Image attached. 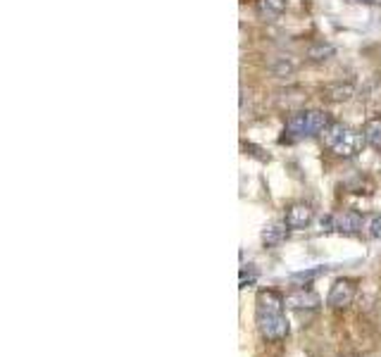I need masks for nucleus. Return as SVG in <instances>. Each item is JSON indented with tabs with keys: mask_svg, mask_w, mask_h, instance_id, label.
Listing matches in <instances>:
<instances>
[{
	"mask_svg": "<svg viewBox=\"0 0 381 357\" xmlns=\"http://www.w3.org/2000/svg\"><path fill=\"white\" fill-rule=\"evenodd\" d=\"M355 295H358V281L355 279H336L327 295V305L332 310H345L353 305Z\"/></svg>",
	"mask_w": 381,
	"mask_h": 357,
	"instance_id": "3",
	"label": "nucleus"
},
{
	"mask_svg": "<svg viewBox=\"0 0 381 357\" xmlns=\"http://www.w3.org/2000/svg\"><path fill=\"white\" fill-rule=\"evenodd\" d=\"M286 134L296 136V139H303V136H308V112H298V115L288 117Z\"/></svg>",
	"mask_w": 381,
	"mask_h": 357,
	"instance_id": "13",
	"label": "nucleus"
},
{
	"mask_svg": "<svg viewBox=\"0 0 381 357\" xmlns=\"http://www.w3.org/2000/svg\"><path fill=\"white\" fill-rule=\"evenodd\" d=\"M362 231H367L369 238H377L381 236V214H369V217H365V227Z\"/></svg>",
	"mask_w": 381,
	"mask_h": 357,
	"instance_id": "14",
	"label": "nucleus"
},
{
	"mask_svg": "<svg viewBox=\"0 0 381 357\" xmlns=\"http://www.w3.org/2000/svg\"><path fill=\"white\" fill-rule=\"evenodd\" d=\"M312 207L308 203H293V205L286 207V214H284V224L288 229H305L310 222H312Z\"/></svg>",
	"mask_w": 381,
	"mask_h": 357,
	"instance_id": "5",
	"label": "nucleus"
},
{
	"mask_svg": "<svg viewBox=\"0 0 381 357\" xmlns=\"http://www.w3.org/2000/svg\"><path fill=\"white\" fill-rule=\"evenodd\" d=\"M255 312L257 314H277V312H284V308H286V303H284V295H279L277 290L267 288V290H260L255 298Z\"/></svg>",
	"mask_w": 381,
	"mask_h": 357,
	"instance_id": "6",
	"label": "nucleus"
},
{
	"mask_svg": "<svg viewBox=\"0 0 381 357\" xmlns=\"http://www.w3.org/2000/svg\"><path fill=\"white\" fill-rule=\"evenodd\" d=\"M286 236H288L286 224H269L265 231H262V243L267 248H272V246H279L281 241H286Z\"/></svg>",
	"mask_w": 381,
	"mask_h": 357,
	"instance_id": "11",
	"label": "nucleus"
},
{
	"mask_svg": "<svg viewBox=\"0 0 381 357\" xmlns=\"http://www.w3.org/2000/svg\"><path fill=\"white\" fill-rule=\"evenodd\" d=\"M355 95V86L348 84V81H334V84L322 86V98L329 100V103H348Z\"/></svg>",
	"mask_w": 381,
	"mask_h": 357,
	"instance_id": "8",
	"label": "nucleus"
},
{
	"mask_svg": "<svg viewBox=\"0 0 381 357\" xmlns=\"http://www.w3.org/2000/svg\"><path fill=\"white\" fill-rule=\"evenodd\" d=\"M286 12V0H257V14L265 19H277Z\"/></svg>",
	"mask_w": 381,
	"mask_h": 357,
	"instance_id": "10",
	"label": "nucleus"
},
{
	"mask_svg": "<svg viewBox=\"0 0 381 357\" xmlns=\"http://www.w3.org/2000/svg\"><path fill=\"white\" fill-rule=\"evenodd\" d=\"M255 324H257V331H260V336L265 341H284L288 336V331H291L288 319L284 312H277V314H257L255 312Z\"/></svg>",
	"mask_w": 381,
	"mask_h": 357,
	"instance_id": "2",
	"label": "nucleus"
},
{
	"mask_svg": "<svg viewBox=\"0 0 381 357\" xmlns=\"http://www.w3.org/2000/svg\"><path fill=\"white\" fill-rule=\"evenodd\" d=\"M332 124L327 112L322 110H310L308 112V136H319L324 134V129Z\"/></svg>",
	"mask_w": 381,
	"mask_h": 357,
	"instance_id": "9",
	"label": "nucleus"
},
{
	"mask_svg": "<svg viewBox=\"0 0 381 357\" xmlns=\"http://www.w3.org/2000/svg\"><path fill=\"white\" fill-rule=\"evenodd\" d=\"M360 3H367V5H374V3H379V0H360Z\"/></svg>",
	"mask_w": 381,
	"mask_h": 357,
	"instance_id": "16",
	"label": "nucleus"
},
{
	"mask_svg": "<svg viewBox=\"0 0 381 357\" xmlns=\"http://www.w3.org/2000/svg\"><path fill=\"white\" fill-rule=\"evenodd\" d=\"M332 229L338 233H345V236H350V233H360L365 227V217L360 212L355 210H343V212H336L332 219Z\"/></svg>",
	"mask_w": 381,
	"mask_h": 357,
	"instance_id": "4",
	"label": "nucleus"
},
{
	"mask_svg": "<svg viewBox=\"0 0 381 357\" xmlns=\"http://www.w3.org/2000/svg\"><path fill=\"white\" fill-rule=\"evenodd\" d=\"M322 139H324V146L338 157H355L362 150V146H367L362 131L350 129V126L341 124V122H332L324 129Z\"/></svg>",
	"mask_w": 381,
	"mask_h": 357,
	"instance_id": "1",
	"label": "nucleus"
},
{
	"mask_svg": "<svg viewBox=\"0 0 381 357\" xmlns=\"http://www.w3.org/2000/svg\"><path fill=\"white\" fill-rule=\"evenodd\" d=\"M308 55H310L312 60H327L329 55H334V48H332V45L317 43V45H312V48L308 50Z\"/></svg>",
	"mask_w": 381,
	"mask_h": 357,
	"instance_id": "15",
	"label": "nucleus"
},
{
	"mask_svg": "<svg viewBox=\"0 0 381 357\" xmlns=\"http://www.w3.org/2000/svg\"><path fill=\"white\" fill-rule=\"evenodd\" d=\"M286 308L293 310H317L319 308V295L314 290H305V288H296L284 298Z\"/></svg>",
	"mask_w": 381,
	"mask_h": 357,
	"instance_id": "7",
	"label": "nucleus"
},
{
	"mask_svg": "<svg viewBox=\"0 0 381 357\" xmlns=\"http://www.w3.org/2000/svg\"><path fill=\"white\" fill-rule=\"evenodd\" d=\"M362 134H365V141H367L369 148L381 150V117H372V119H367Z\"/></svg>",
	"mask_w": 381,
	"mask_h": 357,
	"instance_id": "12",
	"label": "nucleus"
}]
</instances>
